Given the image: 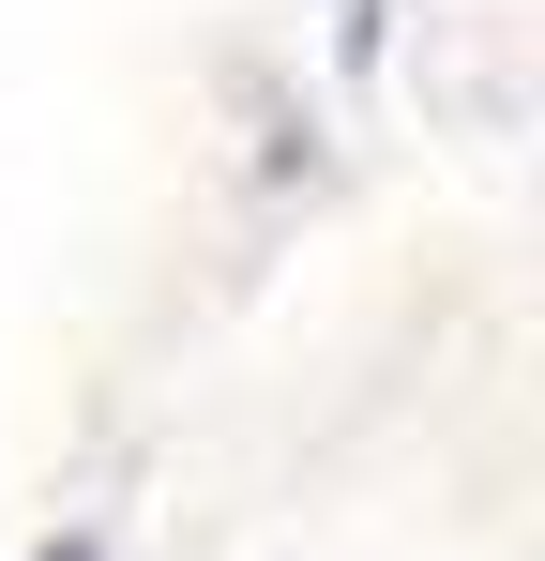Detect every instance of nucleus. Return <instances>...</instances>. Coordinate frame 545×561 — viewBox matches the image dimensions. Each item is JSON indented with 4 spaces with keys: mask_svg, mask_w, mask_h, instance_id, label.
Instances as JSON below:
<instances>
[{
    "mask_svg": "<svg viewBox=\"0 0 545 561\" xmlns=\"http://www.w3.org/2000/svg\"><path fill=\"white\" fill-rule=\"evenodd\" d=\"M31 561H106V547H31Z\"/></svg>",
    "mask_w": 545,
    "mask_h": 561,
    "instance_id": "1",
    "label": "nucleus"
}]
</instances>
